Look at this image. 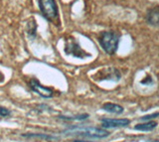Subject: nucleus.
Returning a JSON list of instances; mask_svg holds the SVG:
<instances>
[{
  "label": "nucleus",
  "instance_id": "1",
  "mask_svg": "<svg viewBox=\"0 0 159 142\" xmlns=\"http://www.w3.org/2000/svg\"><path fill=\"white\" fill-rule=\"evenodd\" d=\"M120 35L116 31H104L99 37V44L108 55H113L116 52Z\"/></svg>",
  "mask_w": 159,
  "mask_h": 142
},
{
  "label": "nucleus",
  "instance_id": "2",
  "mask_svg": "<svg viewBox=\"0 0 159 142\" xmlns=\"http://www.w3.org/2000/svg\"><path fill=\"white\" fill-rule=\"evenodd\" d=\"M64 132L70 134H77L84 137H91V138H106L109 136V132L103 128H98V127H76L73 126L72 128L65 130Z\"/></svg>",
  "mask_w": 159,
  "mask_h": 142
},
{
  "label": "nucleus",
  "instance_id": "3",
  "mask_svg": "<svg viewBox=\"0 0 159 142\" xmlns=\"http://www.w3.org/2000/svg\"><path fill=\"white\" fill-rule=\"evenodd\" d=\"M39 8L43 16L49 21L58 17V6L55 0H39Z\"/></svg>",
  "mask_w": 159,
  "mask_h": 142
},
{
  "label": "nucleus",
  "instance_id": "4",
  "mask_svg": "<svg viewBox=\"0 0 159 142\" xmlns=\"http://www.w3.org/2000/svg\"><path fill=\"white\" fill-rule=\"evenodd\" d=\"M29 86H30V89L34 92H36L37 95H39L42 97H45V99H50V97H52L54 95V91L52 89L42 86L40 84V82L36 79H32L30 81Z\"/></svg>",
  "mask_w": 159,
  "mask_h": 142
},
{
  "label": "nucleus",
  "instance_id": "5",
  "mask_svg": "<svg viewBox=\"0 0 159 142\" xmlns=\"http://www.w3.org/2000/svg\"><path fill=\"white\" fill-rule=\"evenodd\" d=\"M101 121L102 127H104V128L125 127L130 123V120L127 118H102Z\"/></svg>",
  "mask_w": 159,
  "mask_h": 142
},
{
  "label": "nucleus",
  "instance_id": "6",
  "mask_svg": "<svg viewBox=\"0 0 159 142\" xmlns=\"http://www.w3.org/2000/svg\"><path fill=\"white\" fill-rule=\"evenodd\" d=\"M65 51H66V53L69 54V55H74L75 57H79V58H82L81 55L89 56V54L84 53L81 49V47H80L74 40L69 41V44H67L66 48H65Z\"/></svg>",
  "mask_w": 159,
  "mask_h": 142
},
{
  "label": "nucleus",
  "instance_id": "7",
  "mask_svg": "<svg viewBox=\"0 0 159 142\" xmlns=\"http://www.w3.org/2000/svg\"><path fill=\"white\" fill-rule=\"evenodd\" d=\"M146 20L152 26H159V6H154L149 9Z\"/></svg>",
  "mask_w": 159,
  "mask_h": 142
},
{
  "label": "nucleus",
  "instance_id": "8",
  "mask_svg": "<svg viewBox=\"0 0 159 142\" xmlns=\"http://www.w3.org/2000/svg\"><path fill=\"white\" fill-rule=\"evenodd\" d=\"M102 109L109 112V113H116V114H120L124 110L121 105L112 104V102H107V104H104L102 105Z\"/></svg>",
  "mask_w": 159,
  "mask_h": 142
},
{
  "label": "nucleus",
  "instance_id": "9",
  "mask_svg": "<svg viewBox=\"0 0 159 142\" xmlns=\"http://www.w3.org/2000/svg\"><path fill=\"white\" fill-rule=\"evenodd\" d=\"M157 126V122L154 120H150L147 122H144V123H139L134 126V129L136 130H140V131H150L154 129Z\"/></svg>",
  "mask_w": 159,
  "mask_h": 142
},
{
  "label": "nucleus",
  "instance_id": "10",
  "mask_svg": "<svg viewBox=\"0 0 159 142\" xmlns=\"http://www.w3.org/2000/svg\"><path fill=\"white\" fill-rule=\"evenodd\" d=\"M22 136L28 137V138H42V139H47V140L58 139V137L51 136L48 134H42V133H24V134H22Z\"/></svg>",
  "mask_w": 159,
  "mask_h": 142
},
{
  "label": "nucleus",
  "instance_id": "11",
  "mask_svg": "<svg viewBox=\"0 0 159 142\" xmlns=\"http://www.w3.org/2000/svg\"><path fill=\"white\" fill-rule=\"evenodd\" d=\"M89 117V114H79L77 116H64V115H61L60 116V118L62 119H66V120H84Z\"/></svg>",
  "mask_w": 159,
  "mask_h": 142
},
{
  "label": "nucleus",
  "instance_id": "12",
  "mask_svg": "<svg viewBox=\"0 0 159 142\" xmlns=\"http://www.w3.org/2000/svg\"><path fill=\"white\" fill-rule=\"evenodd\" d=\"M10 114H11V111H10L8 109H6V107L0 105V116L6 117V116H9Z\"/></svg>",
  "mask_w": 159,
  "mask_h": 142
},
{
  "label": "nucleus",
  "instance_id": "13",
  "mask_svg": "<svg viewBox=\"0 0 159 142\" xmlns=\"http://www.w3.org/2000/svg\"><path fill=\"white\" fill-rule=\"evenodd\" d=\"M159 116V112H155V113H152V114H148V115H145V116H142L140 119L142 120H149L151 118H154V117H157Z\"/></svg>",
  "mask_w": 159,
  "mask_h": 142
},
{
  "label": "nucleus",
  "instance_id": "14",
  "mask_svg": "<svg viewBox=\"0 0 159 142\" xmlns=\"http://www.w3.org/2000/svg\"><path fill=\"white\" fill-rule=\"evenodd\" d=\"M146 79H148V81H150L149 82H152V80H151V78H150V77H147ZM141 84H144V85L147 84V80H143V81H141Z\"/></svg>",
  "mask_w": 159,
  "mask_h": 142
},
{
  "label": "nucleus",
  "instance_id": "15",
  "mask_svg": "<svg viewBox=\"0 0 159 142\" xmlns=\"http://www.w3.org/2000/svg\"><path fill=\"white\" fill-rule=\"evenodd\" d=\"M4 79H5V77H4V75L2 74L1 72H0V82H2L3 81H4Z\"/></svg>",
  "mask_w": 159,
  "mask_h": 142
},
{
  "label": "nucleus",
  "instance_id": "16",
  "mask_svg": "<svg viewBox=\"0 0 159 142\" xmlns=\"http://www.w3.org/2000/svg\"><path fill=\"white\" fill-rule=\"evenodd\" d=\"M74 142H91V141H84V140H74Z\"/></svg>",
  "mask_w": 159,
  "mask_h": 142
},
{
  "label": "nucleus",
  "instance_id": "17",
  "mask_svg": "<svg viewBox=\"0 0 159 142\" xmlns=\"http://www.w3.org/2000/svg\"><path fill=\"white\" fill-rule=\"evenodd\" d=\"M147 142H159V140H149Z\"/></svg>",
  "mask_w": 159,
  "mask_h": 142
}]
</instances>
